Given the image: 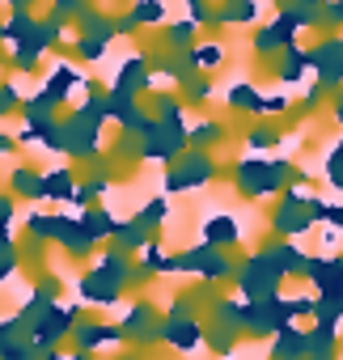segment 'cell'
<instances>
[{
  "label": "cell",
  "instance_id": "cell-1",
  "mask_svg": "<svg viewBox=\"0 0 343 360\" xmlns=\"http://www.w3.org/2000/svg\"><path fill=\"white\" fill-rule=\"evenodd\" d=\"M280 276H284V272L276 267V263L267 259V254H259V259H250V263H246V272H241V293L255 297V301H267V297L276 293Z\"/></svg>",
  "mask_w": 343,
  "mask_h": 360
},
{
  "label": "cell",
  "instance_id": "cell-2",
  "mask_svg": "<svg viewBox=\"0 0 343 360\" xmlns=\"http://www.w3.org/2000/svg\"><path fill=\"white\" fill-rule=\"evenodd\" d=\"M280 178H284V165H280V161H272V165H259V161H250V165H237V182L246 187L250 195H263V191H276V187H284Z\"/></svg>",
  "mask_w": 343,
  "mask_h": 360
},
{
  "label": "cell",
  "instance_id": "cell-3",
  "mask_svg": "<svg viewBox=\"0 0 343 360\" xmlns=\"http://www.w3.org/2000/svg\"><path fill=\"white\" fill-rule=\"evenodd\" d=\"M200 178H212V161H208V157H195V161L178 165V170H169L165 191H187V187H200Z\"/></svg>",
  "mask_w": 343,
  "mask_h": 360
},
{
  "label": "cell",
  "instance_id": "cell-4",
  "mask_svg": "<svg viewBox=\"0 0 343 360\" xmlns=\"http://www.w3.org/2000/svg\"><path fill=\"white\" fill-rule=\"evenodd\" d=\"M77 182H72V174L68 170H51V174H47L43 178V195L47 200H77Z\"/></svg>",
  "mask_w": 343,
  "mask_h": 360
},
{
  "label": "cell",
  "instance_id": "cell-5",
  "mask_svg": "<svg viewBox=\"0 0 343 360\" xmlns=\"http://www.w3.org/2000/svg\"><path fill=\"white\" fill-rule=\"evenodd\" d=\"M301 352H305V335L301 331H280V339H276V360H301Z\"/></svg>",
  "mask_w": 343,
  "mask_h": 360
},
{
  "label": "cell",
  "instance_id": "cell-6",
  "mask_svg": "<svg viewBox=\"0 0 343 360\" xmlns=\"http://www.w3.org/2000/svg\"><path fill=\"white\" fill-rule=\"evenodd\" d=\"M77 81H81L77 72H72L68 64H60V68L51 72V81H47V98H51V102H64V98H68V89L77 85Z\"/></svg>",
  "mask_w": 343,
  "mask_h": 360
},
{
  "label": "cell",
  "instance_id": "cell-7",
  "mask_svg": "<svg viewBox=\"0 0 343 360\" xmlns=\"http://www.w3.org/2000/svg\"><path fill=\"white\" fill-rule=\"evenodd\" d=\"M255 17H259V5H255V0H229L225 13H220V21H229V26H237V21H241V26H250Z\"/></svg>",
  "mask_w": 343,
  "mask_h": 360
},
{
  "label": "cell",
  "instance_id": "cell-8",
  "mask_svg": "<svg viewBox=\"0 0 343 360\" xmlns=\"http://www.w3.org/2000/svg\"><path fill=\"white\" fill-rule=\"evenodd\" d=\"M161 26L165 21V9H161V0H136V9H132V26Z\"/></svg>",
  "mask_w": 343,
  "mask_h": 360
},
{
  "label": "cell",
  "instance_id": "cell-9",
  "mask_svg": "<svg viewBox=\"0 0 343 360\" xmlns=\"http://www.w3.org/2000/svg\"><path fill=\"white\" fill-rule=\"evenodd\" d=\"M81 293H85L89 301H106V305H110V301L119 297V288H115V284H110L106 276H89V280L81 284Z\"/></svg>",
  "mask_w": 343,
  "mask_h": 360
},
{
  "label": "cell",
  "instance_id": "cell-10",
  "mask_svg": "<svg viewBox=\"0 0 343 360\" xmlns=\"http://www.w3.org/2000/svg\"><path fill=\"white\" fill-rule=\"evenodd\" d=\"M144 77H149L144 60H128L123 68H119V77H115V89H136V85H144Z\"/></svg>",
  "mask_w": 343,
  "mask_h": 360
},
{
  "label": "cell",
  "instance_id": "cell-11",
  "mask_svg": "<svg viewBox=\"0 0 343 360\" xmlns=\"http://www.w3.org/2000/svg\"><path fill=\"white\" fill-rule=\"evenodd\" d=\"M165 339H174L178 348H195V339H200V331H195L187 318H174V322L165 326Z\"/></svg>",
  "mask_w": 343,
  "mask_h": 360
},
{
  "label": "cell",
  "instance_id": "cell-12",
  "mask_svg": "<svg viewBox=\"0 0 343 360\" xmlns=\"http://www.w3.org/2000/svg\"><path fill=\"white\" fill-rule=\"evenodd\" d=\"M13 191H17V195H34V200H43V178H38L34 170H13Z\"/></svg>",
  "mask_w": 343,
  "mask_h": 360
},
{
  "label": "cell",
  "instance_id": "cell-13",
  "mask_svg": "<svg viewBox=\"0 0 343 360\" xmlns=\"http://www.w3.org/2000/svg\"><path fill=\"white\" fill-rule=\"evenodd\" d=\"M81 225H85V237H89V242H93V237H102V233H119V225L110 221L106 212H89Z\"/></svg>",
  "mask_w": 343,
  "mask_h": 360
},
{
  "label": "cell",
  "instance_id": "cell-14",
  "mask_svg": "<svg viewBox=\"0 0 343 360\" xmlns=\"http://www.w3.org/2000/svg\"><path fill=\"white\" fill-rule=\"evenodd\" d=\"M204 233H208V242H233V237H237L233 221H225V216H212V221L204 225Z\"/></svg>",
  "mask_w": 343,
  "mask_h": 360
},
{
  "label": "cell",
  "instance_id": "cell-15",
  "mask_svg": "<svg viewBox=\"0 0 343 360\" xmlns=\"http://www.w3.org/2000/svg\"><path fill=\"white\" fill-rule=\"evenodd\" d=\"M229 106H250V110H259V98H255V89L241 81V85H233L229 89Z\"/></svg>",
  "mask_w": 343,
  "mask_h": 360
},
{
  "label": "cell",
  "instance_id": "cell-16",
  "mask_svg": "<svg viewBox=\"0 0 343 360\" xmlns=\"http://www.w3.org/2000/svg\"><path fill=\"white\" fill-rule=\"evenodd\" d=\"M191 60L200 64V68H216L220 60H225V51H220V47H195V51H191Z\"/></svg>",
  "mask_w": 343,
  "mask_h": 360
},
{
  "label": "cell",
  "instance_id": "cell-17",
  "mask_svg": "<svg viewBox=\"0 0 343 360\" xmlns=\"http://www.w3.org/2000/svg\"><path fill=\"white\" fill-rule=\"evenodd\" d=\"M161 221H165V204H161V200H153L149 208H144V216H140L136 225H140V229H153V225H161Z\"/></svg>",
  "mask_w": 343,
  "mask_h": 360
},
{
  "label": "cell",
  "instance_id": "cell-18",
  "mask_svg": "<svg viewBox=\"0 0 343 360\" xmlns=\"http://www.w3.org/2000/svg\"><path fill=\"white\" fill-rule=\"evenodd\" d=\"M212 140H220V123H200L195 128V144H212Z\"/></svg>",
  "mask_w": 343,
  "mask_h": 360
},
{
  "label": "cell",
  "instance_id": "cell-19",
  "mask_svg": "<svg viewBox=\"0 0 343 360\" xmlns=\"http://www.w3.org/2000/svg\"><path fill=\"white\" fill-rule=\"evenodd\" d=\"M13 212H17V204H13V195H0V233L9 229V221H13Z\"/></svg>",
  "mask_w": 343,
  "mask_h": 360
},
{
  "label": "cell",
  "instance_id": "cell-20",
  "mask_svg": "<svg viewBox=\"0 0 343 360\" xmlns=\"http://www.w3.org/2000/svg\"><path fill=\"white\" fill-rule=\"evenodd\" d=\"M13 102H17V89H13V85H0V115H9Z\"/></svg>",
  "mask_w": 343,
  "mask_h": 360
},
{
  "label": "cell",
  "instance_id": "cell-21",
  "mask_svg": "<svg viewBox=\"0 0 343 360\" xmlns=\"http://www.w3.org/2000/svg\"><path fill=\"white\" fill-rule=\"evenodd\" d=\"M81 56L85 60H97V56H102V38H85L81 43Z\"/></svg>",
  "mask_w": 343,
  "mask_h": 360
},
{
  "label": "cell",
  "instance_id": "cell-22",
  "mask_svg": "<svg viewBox=\"0 0 343 360\" xmlns=\"http://www.w3.org/2000/svg\"><path fill=\"white\" fill-rule=\"evenodd\" d=\"M169 38H174V43H187V38H191V26H187V21H178V26H169Z\"/></svg>",
  "mask_w": 343,
  "mask_h": 360
},
{
  "label": "cell",
  "instance_id": "cell-23",
  "mask_svg": "<svg viewBox=\"0 0 343 360\" xmlns=\"http://www.w3.org/2000/svg\"><path fill=\"white\" fill-rule=\"evenodd\" d=\"M327 221H331L335 229H343V208H327Z\"/></svg>",
  "mask_w": 343,
  "mask_h": 360
},
{
  "label": "cell",
  "instance_id": "cell-24",
  "mask_svg": "<svg viewBox=\"0 0 343 360\" xmlns=\"http://www.w3.org/2000/svg\"><path fill=\"white\" fill-rule=\"evenodd\" d=\"M56 9H60L56 17H68V9H77V0H56Z\"/></svg>",
  "mask_w": 343,
  "mask_h": 360
},
{
  "label": "cell",
  "instance_id": "cell-25",
  "mask_svg": "<svg viewBox=\"0 0 343 360\" xmlns=\"http://www.w3.org/2000/svg\"><path fill=\"white\" fill-rule=\"evenodd\" d=\"M5 360H26V352H21V348H9V352H5Z\"/></svg>",
  "mask_w": 343,
  "mask_h": 360
},
{
  "label": "cell",
  "instance_id": "cell-26",
  "mask_svg": "<svg viewBox=\"0 0 343 360\" xmlns=\"http://www.w3.org/2000/svg\"><path fill=\"white\" fill-rule=\"evenodd\" d=\"M9 149H13V140H9V136H0V153H9Z\"/></svg>",
  "mask_w": 343,
  "mask_h": 360
},
{
  "label": "cell",
  "instance_id": "cell-27",
  "mask_svg": "<svg viewBox=\"0 0 343 360\" xmlns=\"http://www.w3.org/2000/svg\"><path fill=\"white\" fill-rule=\"evenodd\" d=\"M335 119H339V123H343V102H339V106H335Z\"/></svg>",
  "mask_w": 343,
  "mask_h": 360
}]
</instances>
